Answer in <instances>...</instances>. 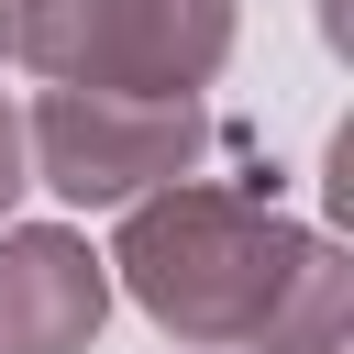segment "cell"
<instances>
[{
    "label": "cell",
    "instance_id": "6da1fadb",
    "mask_svg": "<svg viewBox=\"0 0 354 354\" xmlns=\"http://www.w3.org/2000/svg\"><path fill=\"white\" fill-rule=\"evenodd\" d=\"M111 266L188 354H343L354 321V266L277 221L266 177H166V199H133Z\"/></svg>",
    "mask_w": 354,
    "mask_h": 354
},
{
    "label": "cell",
    "instance_id": "7a4b0ae2",
    "mask_svg": "<svg viewBox=\"0 0 354 354\" xmlns=\"http://www.w3.org/2000/svg\"><path fill=\"white\" fill-rule=\"evenodd\" d=\"M11 44L55 88L188 100L232 55V0H11Z\"/></svg>",
    "mask_w": 354,
    "mask_h": 354
},
{
    "label": "cell",
    "instance_id": "3957f363",
    "mask_svg": "<svg viewBox=\"0 0 354 354\" xmlns=\"http://www.w3.org/2000/svg\"><path fill=\"white\" fill-rule=\"evenodd\" d=\"M210 144V122L188 100H111V88H44L22 122V155L55 199L77 210H133L144 188L188 177Z\"/></svg>",
    "mask_w": 354,
    "mask_h": 354
},
{
    "label": "cell",
    "instance_id": "277c9868",
    "mask_svg": "<svg viewBox=\"0 0 354 354\" xmlns=\"http://www.w3.org/2000/svg\"><path fill=\"white\" fill-rule=\"evenodd\" d=\"M100 321H111V254H88L55 221L0 232V354H88Z\"/></svg>",
    "mask_w": 354,
    "mask_h": 354
},
{
    "label": "cell",
    "instance_id": "5b68a950",
    "mask_svg": "<svg viewBox=\"0 0 354 354\" xmlns=\"http://www.w3.org/2000/svg\"><path fill=\"white\" fill-rule=\"evenodd\" d=\"M22 188H33V155H22V111L0 100V210H11Z\"/></svg>",
    "mask_w": 354,
    "mask_h": 354
},
{
    "label": "cell",
    "instance_id": "8992f818",
    "mask_svg": "<svg viewBox=\"0 0 354 354\" xmlns=\"http://www.w3.org/2000/svg\"><path fill=\"white\" fill-rule=\"evenodd\" d=\"M0 44H11V0H0Z\"/></svg>",
    "mask_w": 354,
    "mask_h": 354
}]
</instances>
